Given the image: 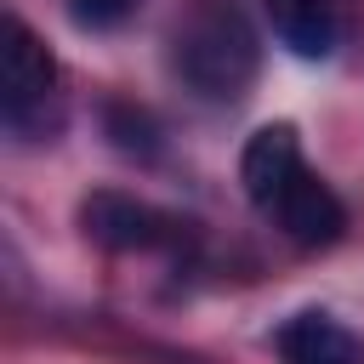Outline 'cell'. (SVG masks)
I'll use <instances>...</instances> for the list:
<instances>
[{
    "label": "cell",
    "instance_id": "7a4b0ae2",
    "mask_svg": "<svg viewBox=\"0 0 364 364\" xmlns=\"http://www.w3.org/2000/svg\"><path fill=\"white\" fill-rule=\"evenodd\" d=\"M171 68L199 102H239L262 68L250 17L233 0H193L171 28Z\"/></svg>",
    "mask_w": 364,
    "mask_h": 364
},
{
    "label": "cell",
    "instance_id": "3957f363",
    "mask_svg": "<svg viewBox=\"0 0 364 364\" xmlns=\"http://www.w3.org/2000/svg\"><path fill=\"white\" fill-rule=\"evenodd\" d=\"M0 119L23 142H40L57 125V57L23 17L0 23Z\"/></svg>",
    "mask_w": 364,
    "mask_h": 364
},
{
    "label": "cell",
    "instance_id": "277c9868",
    "mask_svg": "<svg viewBox=\"0 0 364 364\" xmlns=\"http://www.w3.org/2000/svg\"><path fill=\"white\" fill-rule=\"evenodd\" d=\"M80 228L102 250H171L182 239L176 216H165V210H154L131 193H114V188H102L80 205Z\"/></svg>",
    "mask_w": 364,
    "mask_h": 364
},
{
    "label": "cell",
    "instance_id": "8992f818",
    "mask_svg": "<svg viewBox=\"0 0 364 364\" xmlns=\"http://www.w3.org/2000/svg\"><path fill=\"white\" fill-rule=\"evenodd\" d=\"M267 17H273V34L307 63H324L341 46V6L336 0H267Z\"/></svg>",
    "mask_w": 364,
    "mask_h": 364
},
{
    "label": "cell",
    "instance_id": "6da1fadb",
    "mask_svg": "<svg viewBox=\"0 0 364 364\" xmlns=\"http://www.w3.org/2000/svg\"><path fill=\"white\" fill-rule=\"evenodd\" d=\"M239 182H245L250 205L301 250H324V245H336L347 233V205L301 159V136H296L290 119H273L245 142Z\"/></svg>",
    "mask_w": 364,
    "mask_h": 364
},
{
    "label": "cell",
    "instance_id": "ba28073f",
    "mask_svg": "<svg viewBox=\"0 0 364 364\" xmlns=\"http://www.w3.org/2000/svg\"><path fill=\"white\" fill-rule=\"evenodd\" d=\"M142 0H68V17L80 28H119Z\"/></svg>",
    "mask_w": 364,
    "mask_h": 364
},
{
    "label": "cell",
    "instance_id": "52a82bcc",
    "mask_svg": "<svg viewBox=\"0 0 364 364\" xmlns=\"http://www.w3.org/2000/svg\"><path fill=\"white\" fill-rule=\"evenodd\" d=\"M102 119H108V136H114L119 154H142V159H148V154L159 148V125H154L142 108H131V102H108Z\"/></svg>",
    "mask_w": 364,
    "mask_h": 364
},
{
    "label": "cell",
    "instance_id": "5b68a950",
    "mask_svg": "<svg viewBox=\"0 0 364 364\" xmlns=\"http://www.w3.org/2000/svg\"><path fill=\"white\" fill-rule=\"evenodd\" d=\"M273 353H279V364H364V336L347 318L307 307V313H290L279 324Z\"/></svg>",
    "mask_w": 364,
    "mask_h": 364
}]
</instances>
